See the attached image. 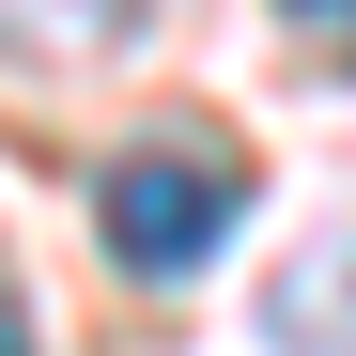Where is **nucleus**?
<instances>
[{"mask_svg": "<svg viewBox=\"0 0 356 356\" xmlns=\"http://www.w3.org/2000/svg\"><path fill=\"white\" fill-rule=\"evenodd\" d=\"M232 217H248V170L217 140H140V155H108V186H93V232H108L124 279H202L232 248Z\"/></svg>", "mask_w": 356, "mask_h": 356, "instance_id": "1", "label": "nucleus"}, {"mask_svg": "<svg viewBox=\"0 0 356 356\" xmlns=\"http://www.w3.org/2000/svg\"><path fill=\"white\" fill-rule=\"evenodd\" d=\"M264 341L279 356H356V232H310L264 294Z\"/></svg>", "mask_w": 356, "mask_h": 356, "instance_id": "2", "label": "nucleus"}, {"mask_svg": "<svg viewBox=\"0 0 356 356\" xmlns=\"http://www.w3.org/2000/svg\"><path fill=\"white\" fill-rule=\"evenodd\" d=\"M279 16H294V31H310V47H325V63H356V0H279Z\"/></svg>", "mask_w": 356, "mask_h": 356, "instance_id": "3", "label": "nucleus"}, {"mask_svg": "<svg viewBox=\"0 0 356 356\" xmlns=\"http://www.w3.org/2000/svg\"><path fill=\"white\" fill-rule=\"evenodd\" d=\"M0 356H31V325H16V294H0Z\"/></svg>", "mask_w": 356, "mask_h": 356, "instance_id": "4", "label": "nucleus"}, {"mask_svg": "<svg viewBox=\"0 0 356 356\" xmlns=\"http://www.w3.org/2000/svg\"><path fill=\"white\" fill-rule=\"evenodd\" d=\"M0 31H16V16H0Z\"/></svg>", "mask_w": 356, "mask_h": 356, "instance_id": "5", "label": "nucleus"}]
</instances>
